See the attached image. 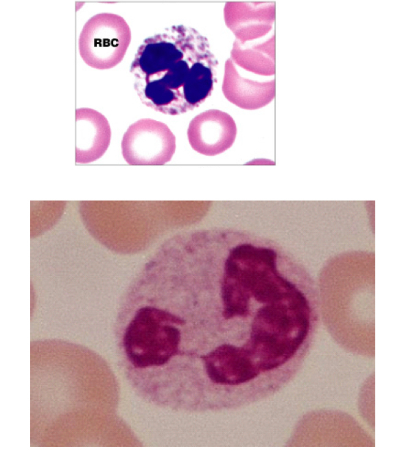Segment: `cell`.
Segmentation results:
<instances>
[{
    "mask_svg": "<svg viewBox=\"0 0 402 469\" xmlns=\"http://www.w3.org/2000/svg\"><path fill=\"white\" fill-rule=\"evenodd\" d=\"M217 66L206 37L180 25L145 38L130 71L143 104L177 115L198 107L211 95Z\"/></svg>",
    "mask_w": 402,
    "mask_h": 469,
    "instance_id": "cell-1",
    "label": "cell"
},
{
    "mask_svg": "<svg viewBox=\"0 0 402 469\" xmlns=\"http://www.w3.org/2000/svg\"><path fill=\"white\" fill-rule=\"evenodd\" d=\"M277 261L270 247L244 241L228 249L221 289L225 319L246 317L253 299L269 303L284 295L292 282L279 273Z\"/></svg>",
    "mask_w": 402,
    "mask_h": 469,
    "instance_id": "cell-2",
    "label": "cell"
},
{
    "mask_svg": "<svg viewBox=\"0 0 402 469\" xmlns=\"http://www.w3.org/2000/svg\"><path fill=\"white\" fill-rule=\"evenodd\" d=\"M177 316L164 310L144 306L127 325L123 345L126 356L136 368L158 367L178 352L183 323Z\"/></svg>",
    "mask_w": 402,
    "mask_h": 469,
    "instance_id": "cell-3",
    "label": "cell"
},
{
    "mask_svg": "<svg viewBox=\"0 0 402 469\" xmlns=\"http://www.w3.org/2000/svg\"><path fill=\"white\" fill-rule=\"evenodd\" d=\"M131 41V31L119 15L103 12L84 25L78 38V50L88 66L104 70L117 65L123 58Z\"/></svg>",
    "mask_w": 402,
    "mask_h": 469,
    "instance_id": "cell-4",
    "label": "cell"
},
{
    "mask_svg": "<svg viewBox=\"0 0 402 469\" xmlns=\"http://www.w3.org/2000/svg\"><path fill=\"white\" fill-rule=\"evenodd\" d=\"M122 155L132 165H163L172 158L176 138L164 123L142 119L129 126L121 141Z\"/></svg>",
    "mask_w": 402,
    "mask_h": 469,
    "instance_id": "cell-5",
    "label": "cell"
},
{
    "mask_svg": "<svg viewBox=\"0 0 402 469\" xmlns=\"http://www.w3.org/2000/svg\"><path fill=\"white\" fill-rule=\"evenodd\" d=\"M237 135L233 117L217 109L196 116L189 123L187 137L191 148L205 156H215L228 150Z\"/></svg>",
    "mask_w": 402,
    "mask_h": 469,
    "instance_id": "cell-6",
    "label": "cell"
},
{
    "mask_svg": "<svg viewBox=\"0 0 402 469\" xmlns=\"http://www.w3.org/2000/svg\"><path fill=\"white\" fill-rule=\"evenodd\" d=\"M226 25L236 39L246 43L265 36L275 19L274 1H227L224 9Z\"/></svg>",
    "mask_w": 402,
    "mask_h": 469,
    "instance_id": "cell-7",
    "label": "cell"
},
{
    "mask_svg": "<svg viewBox=\"0 0 402 469\" xmlns=\"http://www.w3.org/2000/svg\"><path fill=\"white\" fill-rule=\"evenodd\" d=\"M225 98L232 104L246 110L261 108L275 96L274 79L259 82L242 76L233 60H226L222 87Z\"/></svg>",
    "mask_w": 402,
    "mask_h": 469,
    "instance_id": "cell-8",
    "label": "cell"
},
{
    "mask_svg": "<svg viewBox=\"0 0 402 469\" xmlns=\"http://www.w3.org/2000/svg\"><path fill=\"white\" fill-rule=\"evenodd\" d=\"M250 356L244 347L224 344L202 358L213 382L236 385L250 377L253 370Z\"/></svg>",
    "mask_w": 402,
    "mask_h": 469,
    "instance_id": "cell-9",
    "label": "cell"
},
{
    "mask_svg": "<svg viewBox=\"0 0 402 469\" xmlns=\"http://www.w3.org/2000/svg\"><path fill=\"white\" fill-rule=\"evenodd\" d=\"M76 161L87 163L99 158L110 140V129L106 117L95 110L75 111Z\"/></svg>",
    "mask_w": 402,
    "mask_h": 469,
    "instance_id": "cell-10",
    "label": "cell"
},
{
    "mask_svg": "<svg viewBox=\"0 0 402 469\" xmlns=\"http://www.w3.org/2000/svg\"><path fill=\"white\" fill-rule=\"evenodd\" d=\"M274 34L264 42L241 43L235 39L230 58L236 66L259 76L275 73Z\"/></svg>",
    "mask_w": 402,
    "mask_h": 469,
    "instance_id": "cell-11",
    "label": "cell"
}]
</instances>
